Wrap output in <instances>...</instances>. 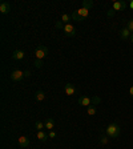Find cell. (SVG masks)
Instances as JSON below:
<instances>
[{"label":"cell","instance_id":"d4e9b609","mask_svg":"<svg viewBox=\"0 0 133 149\" xmlns=\"http://www.w3.org/2000/svg\"><path fill=\"white\" fill-rule=\"evenodd\" d=\"M48 137H49V139H55V137H56V132H53V130H49Z\"/></svg>","mask_w":133,"mask_h":149},{"label":"cell","instance_id":"d6986e66","mask_svg":"<svg viewBox=\"0 0 133 149\" xmlns=\"http://www.w3.org/2000/svg\"><path fill=\"white\" fill-rule=\"evenodd\" d=\"M92 7H93V1H91V0H84V1H83V8L91 9Z\"/></svg>","mask_w":133,"mask_h":149},{"label":"cell","instance_id":"7c38bea8","mask_svg":"<svg viewBox=\"0 0 133 149\" xmlns=\"http://www.w3.org/2000/svg\"><path fill=\"white\" fill-rule=\"evenodd\" d=\"M24 55H25V53L23 52V51L16 49L15 52L12 53V59L13 60H23V59H24Z\"/></svg>","mask_w":133,"mask_h":149},{"label":"cell","instance_id":"ba28073f","mask_svg":"<svg viewBox=\"0 0 133 149\" xmlns=\"http://www.w3.org/2000/svg\"><path fill=\"white\" fill-rule=\"evenodd\" d=\"M127 7H128V4L121 0V1H115V3H113V7H112V9H115V12H116V11H124Z\"/></svg>","mask_w":133,"mask_h":149},{"label":"cell","instance_id":"83f0119b","mask_svg":"<svg viewBox=\"0 0 133 149\" xmlns=\"http://www.w3.org/2000/svg\"><path fill=\"white\" fill-rule=\"evenodd\" d=\"M128 7H129L130 9H133V0H130V1H129V4H128Z\"/></svg>","mask_w":133,"mask_h":149},{"label":"cell","instance_id":"3957f363","mask_svg":"<svg viewBox=\"0 0 133 149\" xmlns=\"http://www.w3.org/2000/svg\"><path fill=\"white\" fill-rule=\"evenodd\" d=\"M48 55V48H47L45 45H37L36 49H35V57L39 60H43L45 56Z\"/></svg>","mask_w":133,"mask_h":149},{"label":"cell","instance_id":"52a82bcc","mask_svg":"<svg viewBox=\"0 0 133 149\" xmlns=\"http://www.w3.org/2000/svg\"><path fill=\"white\" fill-rule=\"evenodd\" d=\"M79 104H80L81 107H91L92 105V97H87V96H81L80 99H79Z\"/></svg>","mask_w":133,"mask_h":149},{"label":"cell","instance_id":"44dd1931","mask_svg":"<svg viewBox=\"0 0 133 149\" xmlns=\"http://www.w3.org/2000/svg\"><path fill=\"white\" fill-rule=\"evenodd\" d=\"M33 64H35V67H36V68H41V67H43V64H44V63H43V60H39V59H36V60H35V63H33Z\"/></svg>","mask_w":133,"mask_h":149},{"label":"cell","instance_id":"7a4b0ae2","mask_svg":"<svg viewBox=\"0 0 133 149\" xmlns=\"http://www.w3.org/2000/svg\"><path fill=\"white\" fill-rule=\"evenodd\" d=\"M88 15H89V9L88 8H80L77 9V11H75V12H72V20H76V22H83V20H85V19L88 17Z\"/></svg>","mask_w":133,"mask_h":149},{"label":"cell","instance_id":"6da1fadb","mask_svg":"<svg viewBox=\"0 0 133 149\" xmlns=\"http://www.w3.org/2000/svg\"><path fill=\"white\" fill-rule=\"evenodd\" d=\"M120 132H121V128L118 124L116 123H112L109 124L108 127L105 128V134L109 137V139H117L120 136Z\"/></svg>","mask_w":133,"mask_h":149},{"label":"cell","instance_id":"ac0fdd59","mask_svg":"<svg viewBox=\"0 0 133 149\" xmlns=\"http://www.w3.org/2000/svg\"><path fill=\"white\" fill-rule=\"evenodd\" d=\"M87 113H88V115H89V116H95V115H96V113H97V109H96V107H95V105H91V107H88V108H87Z\"/></svg>","mask_w":133,"mask_h":149},{"label":"cell","instance_id":"f546056e","mask_svg":"<svg viewBox=\"0 0 133 149\" xmlns=\"http://www.w3.org/2000/svg\"><path fill=\"white\" fill-rule=\"evenodd\" d=\"M130 41H132V43H133V35H132V36H130Z\"/></svg>","mask_w":133,"mask_h":149},{"label":"cell","instance_id":"4316f807","mask_svg":"<svg viewBox=\"0 0 133 149\" xmlns=\"http://www.w3.org/2000/svg\"><path fill=\"white\" fill-rule=\"evenodd\" d=\"M129 96H132V97H133V85L129 88Z\"/></svg>","mask_w":133,"mask_h":149},{"label":"cell","instance_id":"484cf974","mask_svg":"<svg viewBox=\"0 0 133 149\" xmlns=\"http://www.w3.org/2000/svg\"><path fill=\"white\" fill-rule=\"evenodd\" d=\"M24 77H31V71H24Z\"/></svg>","mask_w":133,"mask_h":149},{"label":"cell","instance_id":"30bf717a","mask_svg":"<svg viewBox=\"0 0 133 149\" xmlns=\"http://www.w3.org/2000/svg\"><path fill=\"white\" fill-rule=\"evenodd\" d=\"M9 11H11V4H9L8 1H3V3L0 4V12L3 13V15L8 13Z\"/></svg>","mask_w":133,"mask_h":149},{"label":"cell","instance_id":"ffe728a7","mask_svg":"<svg viewBox=\"0 0 133 149\" xmlns=\"http://www.w3.org/2000/svg\"><path fill=\"white\" fill-rule=\"evenodd\" d=\"M108 143H109V137H108V136L100 137V144H101V145H107Z\"/></svg>","mask_w":133,"mask_h":149},{"label":"cell","instance_id":"5bb4252c","mask_svg":"<svg viewBox=\"0 0 133 149\" xmlns=\"http://www.w3.org/2000/svg\"><path fill=\"white\" fill-rule=\"evenodd\" d=\"M37 139L40 140V141H43V143H45L49 137H48V134H47L44 130H39V132H37Z\"/></svg>","mask_w":133,"mask_h":149},{"label":"cell","instance_id":"9c48e42d","mask_svg":"<svg viewBox=\"0 0 133 149\" xmlns=\"http://www.w3.org/2000/svg\"><path fill=\"white\" fill-rule=\"evenodd\" d=\"M17 141H19V146H20V148H23V149H25V148H28V146H29V139H28V137H25V136H20Z\"/></svg>","mask_w":133,"mask_h":149},{"label":"cell","instance_id":"8992f818","mask_svg":"<svg viewBox=\"0 0 133 149\" xmlns=\"http://www.w3.org/2000/svg\"><path fill=\"white\" fill-rule=\"evenodd\" d=\"M63 31H64L65 36H68V37H72V36H75V35H76V28H75L71 23H69V24H65Z\"/></svg>","mask_w":133,"mask_h":149},{"label":"cell","instance_id":"5b68a950","mask_svg":"<svg viewBox=\"0 0 133 149\" xmlns=\"http://www.w3.org/2000/svg\"><path fill=\"white\" fill-rule=\"evenodd\" d=\"M64 91H65V95H67V96H75V95L77 93V88L75 87L73 84H71V83L65 84Z\"/></svg>","mask_w":133,"mask_h":149},{"label":"cell","instance_id":"8fae6325","mask_svg":"<svg viewBox=\"0 0 133 149\" xmlns=\"http://www.w3.org/2000/svg\"><path fill=\"white\" fill-rule=\"evenodd\" d=\"M132 35L133 33L129 31V29H128L127 27L123 28V29H121V32H120V36H121V39H123V40H128V39H129Z\"/></svg>","mask_w":133,"mask_h":149},{"label":"cell","instance_id":"e0dca14e","mask_svg":"<svg viewBox=\"0 0 133 149\" xmlns=\"http://www.w3.org/2000/svg\"><path fill=\"white\" fill-rule=\"evenodd\" d=\"M35 128H36L37 132H39V130H43L44 128H45V124H44L41 120H37L36 123H35Z\"/></svg>","mask_w":133,"mask_h":149},{"label":"cell","instance_id":"9a60e30c","mask_svg":"<svg viewBox=\"0 0 133 149\" xmlns=\"http://www.w3.org/2000/svg\"><path fill=\"white\" fill-rule=\"evenodd\" d=\"M44 99H45V93H44L43 91H37V92L35 93V100H36V101H43Z\"/></svg>","mask_w":133,"mask_h":149},{"label":"cell","instance_id":"4fadbf2b","mask_svg":"<svg viewBox=\"0 0 133 149\" xmlns=\"http://www.w3.org/2000/svg\"><path fill=\"white\" fill-rule=\"evenodd\" d=\"M44 124H45V128L48 130H53V128H55V121H53V118H51V117L45 118Z\"/></svg>","mask_w":133,"mask_h":149},{"label":"cell","instance_id":"cb8c5ba5","mask_svg":"<svg viewBox=\"0 0 133 149\" xmlns=\"http://www.w3.org/2000/svg\"><path fill=\"white\" fill-rule=\"evenodd\" d=\"M56 28H60V29H64V23H63V22H56Z\"/></svg>","mask_w":133,"mask_h":149},{"label":"cell","instance_id":"277c9868","mask_svg":"<svg viewBox=\"0 0 133 149\" xmlns=\"http://www.w3.org/2000/svg\"><path fill=\"white\" fill-rule=\"evenodd\" d=\"M9 77L12 81H22L24 79V71H20V69H16L12 73L9 74Z\"/></svg>","mask_w":133,"mask_h":149},{"label":"cell","instance_id":"603a6c76","mask_svg":"<svg viewBox=\"0 0 133 149\" xmlns=\"http://www.w3.org/2000/svg\"><path fill=\"white\" fill-rule=\"evenodd\" d=\"M127 28H128V29H129V31L133 33V19H130L129 22L127 23Z\"/></svg>","mask_w":133,"mask_h":149},{"label":"cell","instance_id":"2e32d148","mask_svg":"<svg viewBox=\"0 0 133 149\" xmlns=\"http://www.w3.org/2000/svg\"><path fill=\"white\" fill-rule=\"evenodd\" d=\"M61 22L64 23V24H69V22H72V16L69 15V13H64V15L61 16Z\"/></svg>","mask_w":133,"mask_h":149},{"label":"cell","instance_id":"7402d4cb","mask_svg":"<svg viewBox=\"0 0 133 149\" xmlns=\"http://www.w3.org/2000/svg\"><path fill=\"white\" fill-rule=\"evenodd\" d=\"M100 102H101L100 97H97V96H93L92 97V104H93V105H97V104H100Z\"/></svg>","mask_w":133,"mask_h":149},{"label":"cell","instance_id":"f1b7e54d","mask_svg":"<svg viewBox=\"0 0 133 149\" xmlns=\"http://www.w3.org/2000/svg\"><path fill=\"white\" fill-rule=\"evenodd\" d=\"M113 12H115V9H111V11L108 12V16H112V15H113Z\"/></svg>","mask_w":133,"mask_h":149}]
</instances>
